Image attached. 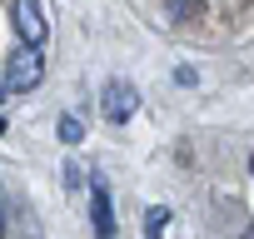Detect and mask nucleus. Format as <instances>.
<instances>
[{"instance_id":"f257e3e1","label":"nucleus","mask_w":254,"mask_h":239,"mask_svg":"<svg viewBox=\"0 0 254 239\" xmlns=\"http://www.w3.org/2000/svg\"><path fill=\"white\" fill-rule=\"evenodd\" d=\"M40 75H45V55H40V45H15L10 60H5V85H10L15 95H25V90L40 85Z\"/></svg>"},{"instance_id":"f03ea898","label":"nucleus","mask_w":254,"mask_h":239,"mask_svg":"<svg viewBox=\"0 0 254 239\" xmlns=\"http://www.w3.org/2000/svg\"><path fill=\"white\" fill-rule=\"evenodd\" d=\"M100 110H105L110 125H125V120L140 110V90H135L130 80H110V85H105V95H100Z\"/></svg>"},{"instance_id":"7ed1b4c3","label":"nucleus","mask_w":254,"mask_h":239,"mask_svg":"<svg viewBox=\"0 0 254 239\" xmlns=\"http://www.w3.org/2000/svg\"><path fill=\"white\" fill-rule=\"evenodd\" d=\"M90 224H95V239H115V204H110V184L100 170L90 175Z\"/></svg>"},{"instance_id":"20e7f679","label":"nucleus","mask_w":254,"mask_h":239,"mask_svg":"<svg viewBox=\"0 0 254 239\" xmlns=\"http://www.w3.org/2000/svg\"><path fill=\"white\" fill-rule=\"evenodd\" d=\"M10 15H15V30H20V40H25V45H45L50 20H45V5H40V0H15Z\"/></svg>"},{"instance_id":"39448f33","label":"nucleus","mask_w":254,"mask_h":239,"mask_svg":"<svg viewBox=\"0 0 254 239\" xmlns=\"http://www.w3.org/2000/svg\"><path fill=\"white\" fill-rule=\"evenodd\" d=\"M55 135H60L65 145H80V140H85V125H80L75 115H60V125H55Z\"/></svg>"},{"instance_id":"423d86ee","label":"nucleus","mask_w":254,"mask_h":239,"mask_svg":"<svg viewBox=\"0 0 254 239\" xmlns=\"http://www.w3.org/2000/svg\"><path fill=\"white\" fill-rule=\"evenodd\" d=\"M165 224H170V209H155V214H150V239H160Z\"/></svg>"},{"instance_id":"0eeeda50","label":"nucleus","mask_w":254,"mask_h":239,"mask_svg":"<svg viewBox=\"0 0 254 239\" xmlns=\"http://www.w3.org/2000/svg\"><path fill=\"white\" fill-rule=\"evenodd\" d=\"M175 15H190V20H194V15H199V0H175Z\"/></svg>"},{"instance_id":"6e6552de","label":"nucleus","mask_w":254,"mask_h":239,"mask_svg":"<svg viewBox=\"0 0 254 239\" xmlns=\"http://www.w3.org/2000/svg\"><path fill=\"white\" fill-rule=\"evenodd\" d=\"M80 179H85V175H80V165H70V160H65V189H75Z\"/></svg>"},{"instance_id":"1a4fd4ad","label":"nucleus","mask_w":254,"mask_h":239,"mask_svg":"<svg viewBox=\"0 0 254 239\" xmlns=\"http://www.w3.org/2000/svg\"><path fill=\"white\" fill-rule=\"evenodd\" d=\"M5 95H10V85H5V75H0V100H5Z\"/></svg>"},{"instance_id":"9d476101","label":"nucleus","mask_w":254,"mask_h":239,"mask_svg":"<svg viewBox=\"0 0 254 239\" xmlns=\"http://www.w3.org/2000/svg\"><path fill=\"white\" fill-rule=\"evenodd\" d=\"M0 234H5V204H0Z\"/></svg>"},{"instance_id":"9b49d317","label":"nucleus","mask_w":254,"mask_h":239,"mask_svg":"<svg viewBox=\"0 0 254 239\" xmlns=\"http://www.w3.org/2000/svg\"><path fill=\"white\" fill-rule=\"evenodd\" d=\"M244 239H254V224H249V229H244Z\"/></svg>"},{"instance_id":"f8f14e48","label":"nucleus","mask_w":254,"mask_h":239,"mask_svg":"<svg viewBox=\"0 0 254 239\" xmlns=\"http://www.w3.org/2000/svg\"><path fill=\"white\" fill-rule=\"evenodd\" d=\"M249 170H254V155H249Z\"/></svg>"}]
</instances>
